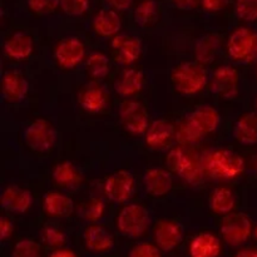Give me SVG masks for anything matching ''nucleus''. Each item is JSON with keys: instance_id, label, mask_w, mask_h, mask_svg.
<instances>
[{"instance_id": "nucleus-48", "label": "nucleus", "mask_w": 257, "mask_h": 257, "mask_svg": "<svg viewBox=\"0 0 257 257\" xmlns=\"http://www.w3.org/2000/svg\"><path fill=\"white\" fill-rule=\"evenodd\" d=\"M256 168H257V157H256Z\"/></svg>"}, {"instance_id": "nucleus-33", "label": "nucleus", "mask_w": 257, "mask_h": 257, "mask_svg": "<svg viewBox=\"0 0 257 257\" xmlns=\"http://www.w3.org/2000/svg\"><path fill=\"white\" fill-rule=\"evenodd\" d=\"M12 257H42V251L35 241L24 238L14 246Z\"/></svg>"}, {"instance_id": "nucleus-30", "label": "nucleus", "mask_w": 257, "mask_h": 257, "mask_svg": "<svg viewBox=\"0 0 257 257\" xmlns=\"http://www.w3.org/2000/svg\"><path fill=\"white\" fill-rule=\"evenodd\" d=\"M85 69L94 79H104L110 70L109 59L100 52H93L85 59Z\"/></svg>"}, {"instance_id": "nucleus-32", "label": "nucleus", "mask_w": 257, "mask_h": 257, "mask_svg": "<svg viewBox=\"0 0 257 257\" xmlns=\"http://www.w3.org/2000/svg\"><path fill=\"white\" fill-rule=\"evenodd\" d=\"M105 205L102 198L93 197L84 203V206L80 210V215L84 220L89 222H97L104 216Z\"/></svg>"}, {"instance_id": "nucleus-47", "label": "nucleus", "mask_w": 257, "mask_h": 257, "mask_svg": "<svg viewBox=\"0 0 257 257\" xmlns=\"http://www.w3.org/2000/svg\"><path fill=\"white\" fill-rule=\"evenodd\" d=\"M256 113H257V99H256Z\"/></svg>"}, {"instance_id": "nucleus-26", "label": "nucleus", "mask_w": 257, "mask_h": 257, "mask_svg": "<svg viewBox=\"0 0 257 257\" xmlns=\"http://www.w3.org/2000/svg\"><path fill=\"white\" fill-rule=\"evenodd\" d=\"M220 253V240L210 232L197 235L190 245L191 257H218Z\"/></svg>"}, {"instance_id": "nucleus-41", "label": "nucleus", "mask_w": 257, "mask_h": 257, "mask_svg": "<svg viewBox=\"0 0 257 257\" xmlns=\"http://www.w3.org/2000/svg\"><path fill=\"white\" fill-rule=\"evenodd\" d=\"M13 223L9 218L2 217L0 218V238L3 241H5L7 238H9L13 233Z\"/></svg>"}, {"instance_id": "nucleus-15", "label": "nucleus", "mask_w": 257, "mask_h": 257, "mask_svg": "<svg viewBox=\"0 0 257 257\" xmlns=\"http://www.w3.org/2000/svg\"><path fill=\"white\" fill-rule=\"evenodd\" d=\"M33 205L32 192L12 185L4 188L2 193V207L8 212L22 215Z\"/></svg>"}, {"instance_id": "nucleus-28", "label": "nucleus", "mask_w": 257, "mask_h": 257, "mask_svg": "<svg viewBox=\"0 0 257 257\" xmlns=\"http://www.w3.org/2000/svg\"><path fill=\"white\" fill-rule=\"evenodd\" d=\"M221 47L220 37L216 34H206L197 40L195 45L196 60L201 64H210L216 59Z\"/></svg>"}, {"instance_id": "nucleus-20", "label": "nucleus", "mask_w": 257, "mask_h": 257, "mask_svg": "<svg viewBox=\"0 0 257 257\" xmlns=\"http://www.w3.org/2000/svg\"><path fill=\"white\" fill-rule=\"evenodd\" d=\"M34 50L33 38L25 32H15L4 42V53L15 60H24Z\"/></svg>"}, {"instance_id": "nucleus-31", "label": "nucleus", "mask_w": 257, "mask_h": 257, "mask_svg": "<svg viewBox=\"0 0 257 257\" xmlns=\"http://www.w3.org/2000/svg\"><path fill=\"white\" fill-rule=\"evenodd\" d=\"M157 14V4L155 0H143L135 9V22L140 27H147Z\"/></svg>"}, {"instance_id": "nucleus-23", "label": "nucleus", "mask_w": 257, "mask_h": 257, "mask_svg": "<svg viewBox=\"0 0 257 257\" xmlns=\"http://www.w3.org/2000/svg\"><path fill=\"white\" fill-rule=\"evenodd\" d=\"M44 211L50 216V217L55 218H63L68 217L72 215L74 211V202L72 198L67 195L53 191V192H48L44 196Z\"/></svg>"}, {"instance_id": "nucleus-44", "label": "nucleus", "mask_w": 257, "mask_h": 257, "mask_svg": "<svg viewBox=\"0 0 257 257\" xmlns=\"http://www.w3.org/2000/svg\"><path fill=\"white\" fill-rule=\"evenodd\" d=\"M236 257H257L256 247H245L236 253Z\"/></svg>"}, {"instance_id": "nucleus-43", "label": "nucleus", "mask_w": 257, "mask_h": 257, "mask_svg": "<svg viewBox=\"0 0 257 257\" xmlns=\"http://www.w3.org/2000/svg\"><path fill=\"white\" fill-rule=\"evenodd\" d=\"M171 2L180 10H192L197 7L198 0H171Z\"/></svg>"}, {"instance_id": "nucleus-1", "label": "nucleus", "mask_w": 257, "mask_h": 257, "mask_svg": "<svg viewBox=\"0 0 257 257\" xmlns=\"http://www.w3.org/2000/svg\"><path fill=\"white\" fill-rule=\"evenodd\" d=\"M173 87L182 95H195L202 92L208 82V74L203 64L198 62H183L173 69Z\"/></svg>"}, {"instance_id": "nucleus-37", "label": "nucleus", "mask_w": 257, "mask_h": 257, "mask_svg": "<svg viewBox=\"0 0 257 257\" xmlns=\"http://www.w3.org/2000/svg\"><path fill=\"white\" fill-rule=\"evenodd\" d=\"M28 7L35 14L45 15L60 7V0H28Z\"/></svg>"}, {"instance_id": "nucleus-4", "label": "nucleus", "mask_w": 257, "mask_h": 257, "mask_svg": "<svg viewBox=\"0 0 257 257\" xmlns=\"http://www.w3.org/2000/svg\"><path fill=\"white\" fill-rule=\"evenodd\" d=\"M227 53L235 62L250 63L257 58V33L241 27L231 33L227 40Z\"/></svg>"}, {"instance_id": "nucleus-14", "label": "nucleus", "mask_w": 257, "mask_h": 257, "mask_svg": "<svg viewBox=\"0 0 257 257\" xmlns=\"http://www.w3.org/2000/svg\"><path fill=\"white\" fill-rule=\"evenodd\" d=\"M110 45L115 53V59L123 65H130L135 63L142 53V43L133 35H115Z\"/></svg>"}, {"instance_id": "nucleus-10", "label": "nucleus", "mask_w": 257, "mask_h": 257, "mask_svg": "<svg viewBox=\"0 0 257 257\" xmlns=\"http://www.w3.org/2000/svg\"><path fill=\"white\" fill-rule=\"evenodd\" d=\"M240 88L238 72L231 65H221L213 72L211 78V90L223 99H232Z\"/></svg>"}, {"instance_id": "nucleus-17", "label": "nucleus", "mask_w": 257, "mask_h": 257, "mask_svg": "<svg viewBox=\"0 0 257 257\" xmlns=\"http://www.w3.org/2000/svg\"><path fill=\"white\" fill-rule=\"evenodd\" d=\"M145 188L150 195L161 197L172 190L173 177L172 173L163 168H150L146 171L143 177Z\"/></svg>"}, {"instance_id": "nucleus-34", "label": "nucleus", "mask_w": 257, "mask_h": 257, "mask_svg": "<svg viewBox=\"0 0 257 257\" xmlns=\"http://www.w3.org/2000/svg\"><path fill=\"white\" fill-rule=\"evenodd\" d=\"M235 12L245 22L257 20V0H236Z\"/></svg>"}, {"instance_id": "nucleus-45", "label": "nucleus", "mask_w": 257, "mask_h": 257, "mask_svg": "<svg viewBox=\"0 0 257 257\" xmlns=\"http://www.w3.org/2000/svg\"><path fill=\"white\" fill-rule=\"evenodd\" d=\"M49 257H77L73 251L65 250V248H59V250L54 251L53 253H50Z\"/></svg>"}, {"instance_id": "nucleus-38", "label": "nucleus", "mask_w": 257, "mask_h": 257, "mask_svg": "<svg viewBox=\"0 0 257 257\" xmlns=\"http://www.w3.org/2000/svg\"><path fill=\"white\" fill-rule=\"evenodd\" d=\"M161 251L162 250L158 246L150 242H141L130 251L128 257H162Z\"/></svg>"}, {"instance_id": "nucleus-42", "label": "nucleus", "mask_w": 257, "mask_h": 257, "mask_svg": "<svg viewBox=\"0 0 257 257\" xmlns=\"http://www.w3.org/2000/svg\"><path fill=\"white\" fill-rule=\"evenodd\" d=\"M105 3L110 9H114L115 12H125L132 7L133 0H105Z\"/></svg>"}, {"instance_id": "nucleus-29", "label": "nucleus", "mask_w": 257, "mask_h": 257, "mask_svg": "<svg viewBox=\"0 0 257 257\" xmlns=\"http://www.w3.org/2000/svg\"><path fill=\"white\" fill-rule=\"evenodd\" d=\"M236 198L227 187H217L210 196V208L217 215H228L235 208Z\"/></svg>"}, {"instance_id": "nucleus-2", "label": "nucleus", "mask_w": 257, "mask_h": 257, "mask_svg": "<svg viewBox=\"0 0 257 257\" xmlns=\"http://www.w3.org/2000/svg\"><path fill=\"white\" fill-rule=\"evenodd\" d=\"M206 167L213 177L231 180L242 175L245 161L231 150H216L207 156Z\"/></svg>"}, {"instance_id": "nucleus-27", "label": "nucleus", "mask_w": 257, "mask_h": 257, "mask_svg": "<svg viewBox=\"0 0 257 257\" xmlns=\"http://www.w3.org/2000/svg\"><path fill=\"white\" fill-rule=\"evenodd\" d=\"M53 180L57 185L64 188H77L82 185V173L69 161H63L58 163L53 170Z\"/></svg>"}, {"instance_id": "nucleus-21", "label": "nucleus", "mask_w": 257, "mask_h": 257, "mask_svg": "<svg viewBox=\"0 0 257 257\" xmlns=\"http://www.w3.org/2000/svg\"><path fill=\"white\" fill-rule=\"evenodd\" d=\"M122 28V20L114 9H102L93 19V29L98 35L104 38L115 37Z\"/></svg>"}, {"instance_id": "nucleus-12", "label": "nucleus", "mask_w": 257, "mask_h": 257, "mask_svg": "<svg viewBox=\"0 0 257 257\" xmlns=\"http://www.w3.org/2000/svg\"><path fill=\"white\" fill-rule=\"evenodd\" d=\"M186 122L198 137L202 138L217 130L221 123V115L215 107L201 105L186 118Z\"/></svg>"}, {"instance_id": "nucleus-35", "label": "nucleus", "mask_w": 257, "mask_h": 257, "mask_svg": "<svg viewBox=\"0 0 257 257\" xmlns=\"http://www.w3.org/2000/svg\"><path fill=\"white\" fill-rule=\"evenodd\" d=\"M60 9L69 17H80L89 9V0H60Z\"/></svg>"}, {"instance_id": "nucleus-8", "label": "nucleus", "mask_w": 257, "mask_h": 257, "mask_svg": "<svg viewBox=\"0 0 257 257\" xmlns=\"http://www.w3.org/2000/svg\"><path fill=\"white\" fill-rule=\"evenodd\" d=\"M119 117L125 130L135 136L146 135L150 127V115L137 100H125L119 108Z\"/></svg>"}, {"instance_id": "nucleus-6", "label": "nucleus", "mask_w": 257, "mask_h": 257, "mask_svg": "<svg viewBox=\"0 0 257 257\" xmlns=\"http://www.w3.org/2000/svg\"><path fill=\"white\" fill-rule=\"evenodd\" d=\"M252 232L251 220L241 212H231L226 215L221 225V233L230 246H240L250 238Z\"/></svg>"}, {"instance_id": "nucleus-39", "label": "nucleus", "mask_w": 257, "mask_h": 257, "mask_svg": "<svg viewBox=\"0 0 257 257\" xmlns=\"http://www.w3.org/2000/svg\"><path fill=\"white\" fill-rule=\"evenodd\" d=\"M176 140L180 145H192L196 143L198 140H201L188 125L186 120H183L180 125H178L177 131H176Z\"/></svg>"}, {"instance_id": "nucleus-18", "label": "nucleus", "mask_w": 257, "mask_h": 257, "mask_svg": "<svg viewBox=\"0 0 257 257\" xmlns=\"http://www.w3.org/2000/svg\"><path fill=\"white\" fill-rule=\"evenodd\" d=\"M145 85V77L141 70L127 68L119 74L114 82V90L119 97L131 98L138 94Z\"/></svg>"}, {"instance_id": "nucleus-3", "label": "nucleus", "mask_w": 257, "mask_h": 257, "mask_svg": "<svg viewBox=\"0 0 257 257\" xmlns=\"http://www.w3.org/2000/svg\"><path fill=\"white\" fill-rule=\"evenodd\" d=\"M151 216L147 208L137 203H131L120 210L117 217V228L130 238L141 237L147 231Z\"/></svg>"}, {"instance_id": "nucleus-9", "label": "nucleus", "mask_w": 257, "mask_h": 257, "mask_svg": "<svg viewBox=\"0 0 257 257\" xmlns=\"http://www.w3.org/2000/svg\"><path fill=\"white\" fill-rule=\"evenodd\" d=\"M135 192V178L125 170L117 171L107 178L104 183V193L113 203H124Z\"/></svg>"}, {"instance_id": "nucleus-7", "label": "nucleus", "mask_w": 257, "mask_h": 257, "mask_svg": "<svg viewBox=\"0 0 257 257\" xmlns=\"http://www.w3.org/2000/svg\"><path fill=\"white\" fill-rule=\"evenodd\" d=\"M167 166L171 172L180 176L191 185H196L202 177L197 161L181 148H175L167 155Z\"/></svg>"}, {"instance_id": "nucleus-36", "label": "nucleus", "mask_w": 257, "mask_h": 257, "mask_svg": "<svg viewBox=\"0 0 257 257\" xmlns=\"http://www.w3.org/2000/svg\"><path fill=\"white\" fill-rule=\"evenodd\" d=\"M42 241L49 247H62L67 238H65L64 232L59 228L48 226L42 230Z\"/></svg>"}, {"instance_id": "nucleus-16", "label": "nucleus", "mask_w": 257, "mask_h": 257, "mask_svg": "<svg viewBox=\"0 0 257 257\" xmlns=\"http://www.w3.org/2000/svg\"><path fill=\"white\" fill-rule=\"evenodd\" d=\"M183 227L176 221H161L155 230V241L165 252L172 251L182 242Z\"/></svg>"}, {"instance_id": "nucleus-40", "label": "nucleus", "mask_w": 257, "mask_h": 257, "mask_svg": "<svg viewBox=\"0 0 257 257\" xmlns=\"http://www.w3.org/2000/svg\"><path fill=\"white\" fill-rule=\"evenodd\" d=\"M230 0H201L203 9L208 13H217L225 9Z\"/></svg>"}, {"instance_id": "nucleus-5", "label": "nucleus", "mask_w": 257, "mask_h": 257, "mask_svg": "<svg viewBox=\"0 0 257 257\" xmlns=\"http://www.w3.org/2000/svg\"><path fill=\"white\" fill-rule=\"evenodd\" d=\"M24 141L30 150L35 152H48L57 141L54 127L45 119H35L24 131Z\"/></svg>"}, {"instance_id": "nucleus-46", "label": "nucleus", "mask_w": 257, "mask_h": 257, "mask_svg": "<svg viewBox=\"0 0 257 257\" xmlns=\"http://www.w3.org/2000/svg\"><path fill=\"white\" fill-rule=\"evenodd\" d=\"M255 238L257 240V226H256V230H255Z\"/></svg>"}, {"instance_id": "nucleus-13", "label": "nucleus", "mask_w": 257, "mask_h": 257, "mask_svg": "<svg viewBox=\"0 0 257 257\" xmlns=\"http://www.w3.org/2000/svg\"><path fill=\"white\" fill-rule=\"evenodd\" d=\"M3 98L9 103H18L27 97L29 83L19 70H7L2 78Z\"/></svg>"}, {"instance_id": "nucleus-22", "label": "nucleus", "mask_w": 257, "mask_h": 257, "mask_svg": "<svg viewBox=\"0 0 257 257\" xmlns=\"http://www.w3.org/2000/svg\"><path fill=\"white\" fill-rule=\"evenodd\" d=\"M84 243L88 250L92 252L103 253L109 251L114 246V238L112 233L104 227L93 225L84 231Z\"/></svg>"}, {"instance_id": "nucleus-19", "label": "nucleus", "mask_w": 257, "mask_h": 257, "mask_svg": "<svg viewBox=\"0 0 257 257\" xmlns=\"http://www.w3.org/2000/svg\"><path fill=\"white\" fill-rule=\"evenodd\" d=\"M176 136V130L168 120L156 119L148 127L146 132V143L148 147L160 150L170 145L172 138Z\"/></svg>"}, {"instance_id": "nucleus-11", "label": "nucleus", "mask_w": 257, "mask_h": 257, "mask_svg": "<svg viewBox=\"0 0 257 257\" xmlns=\"http://www.w3.org/2000/svg\"><path fill=\"white\" fill-rule=\"evenodd\" d=\"M54 57L60 67L73 69L85 59L84 43L77 37L64 38L55 48Z\"/></svg>"}, {"instance_id": "nucleus-25", "label": "nucleus", "mask_w": 257, "mask_h": 257, "mask_svg": "<svg viewBox=\"0 0 257 257\" xmlns=\"http://www.w3.org/2000/svg\"><path fill=\"white\" fill-rule=\"evenodd\" d=\"M233 137L243 146L257 143V113H246L236 120L233 125Z\"/></svg>"}, {"instance_id": "nucleus-24", "label": "nucleus", "mask_w": 257, "mask_h": 257, "mask_svg": "<svg viewBox=\"0 0 257 257\" xmlns=\"http://www.w3.org/2000/svg\"><path fill=\"white\" fill-rule=\"evenodd\" d=\"M108 95L104 88L97 83L87 85L80 93V105L89 113H99L105 108Z\"/></svg>"}]
</instances>
